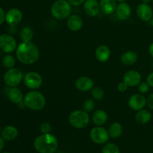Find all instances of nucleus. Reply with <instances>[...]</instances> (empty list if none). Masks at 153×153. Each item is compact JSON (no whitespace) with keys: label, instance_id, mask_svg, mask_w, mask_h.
<instances>
[{"label":"nucleus","instance_id":"nucleus-1","mask_svg":"<svg viewBox=\"0 0 153 153\" xmlns=\"http://www.w3.org/2000/svg\"><path fill=\"white\" fill-rule=\"evenodd\" d=\"M16 56L18 61L23 64L31 65L37 62L40 57V51L36 44L32 42H22L16 49Z\"/></svg>","mask_w":153,"mask_h":153},{"label":"nucleus","instance_id":"nucleus-2","mask_svg":"<svg viewBox=\"0 0 153 153\" xmlns=\"http://www.w3.org/2000/svg\"><path fill=\"white\" fill-rule=\"evenodd\" d=\"M34 146L39 153H55L58 147V139L50 133L42 134L35 139Z\"/></svg>","mask_w":153,"mask_h":153},{"label":"nucleus","instance_id":"nucleus-3","mask_svg":"<svg viewBox=\"0 0 153 153\" xmlns=\"http://www.w3.org/2000/svg\"><path fill=\"white\" fill-rule=\"evenodd\" d=\"M46 98L43 94L36 90H32L24 96V105L33 111L42 110L46 105Z\"/></svg>","mask_w":153,"mask_h":153},{"label":"nucleus","instance_id":"nucleus-4","mask_svg":"<svg viewBox=\"0 0 153 153\" xmlns=\"http://www.w3.org/2000/svg\"><path fill=\"white\" fill-rule=\"evenodd\" d=\"M71 12L72 5L67 0H57L51 7V13L57 19H67Z\"/></svg>","mask_w":153,"mask_h":153},{"label":"nucleus","instance_id":"nucleus-5","mask_svg":"<svg viewBox=\"0 0 153 153\" xmlns=\"http://www.w3.org/2000/svg\"><path fill=\"white\" fill-rule=\"evenodd\" d=\"M69 123L74 128L82 129L88 126L90 123L89 113L82 110H76L70 114Z\"/></svg>","mask_w":153,"mask_h":153},{"label":"nucleus","instance_id":"nucleus-6","mask_svg":"<svg viewBox=\"0 0 153 153\" xmlns=\"http://www.w3.org/2000/svg\"><path fill=\"white\" fill-rule=\"evenodd\" d=\"M22 79H23L22 72L19 69L15 67L8 69L3 76L4 84L10 88L17 87Z\"/></svg>","mask_w":153,"mask_h":153},{"label":"nucleus","instance_id":"nucleus-7","mask_svg":"<svg viewBox=\"0 0 153 153\" xmlns=\"http://www.w3.org/2000/svg\"><path fill=\"white\" fill-rule=\"evenodd\" d=\"M17 43L12 35L2 34L0 35V49L5 54H10L16 51Z\"/></svg>","mask_w":153,"mask_h":153},{"label":"nucleus","instance_id":"nucleus-8","mask_svg":"<svg viewBox=\"0 0 153 153\" xmlns=\"http://www.w3.org/2000/svg\"><path fill=\"white\" fill-rule=\"evenodd\" d=\"M23 82L25 86L30 90H37L43 85V78L41 75L36 72H29L23 77Z\"/></svg>","mask_w":153,"mask_h":153},{"label":"nucleus","instance_id":"nucleus-9","mask_svg":"<svg viewBox=\"0 0 153 153\" xmlns=\"http://www.w3.org/2000/svg\"><path fill=\"white\" fill-rule=\"evenodd\" d=\"M90 137L92 141L97 144H103L109 140L108 130L102 126H96L91 129L90 132Z\"/></svg>","mask_w":153,"mask_h":153},{"label":"nucleus","instance_id":"nucleus-10","mask_svg":"<svg viewBox=\"0 0 153 153\" xmlns=\"http://www.w3.org/2000/svg\"><path fill=\"white\" fill-rule=\"evenodd\" d=\"M22 13L19 9L13 7L9 9L5 13V22L11 27H15L19 25L22 20Z\"/></svg>","mask_w":153,"mask_h":153},{"label":"nucleus","instance_id":"nucleus-11","mask_svg":"<svg viewBox=\"0 0 153 153\" xmlns=\"http://www.w3.org/2000/svg\"><path fill=\"white\" fill-rule=\"evenodd\" d=\"M137 16L140 20L143 22H149L153 16V10L149 4L143 3L138 4L136 8Z\"/></svg>","mask_w":153,"mask_h":153},{"label":"nucleus","instance_id":"nucleus-12","mask_svg":"<svg viewBox=\"0 0 153 153\" xmlns=\"http://www.w3.org/2000/svg\"><path fill=\"white\" fill-rule=\"evenodd\" d=\"M128 104L132 110L137 111L143 109L146 105V99L142 94H133L128 99Z\"/></svg>","mask_w":153,"mask_h":153},{"label":"nucleus","instance_id":"nucleus-13","mask_svg":"<svg viewBox=\"0 0 153 153\" xmlns=\"http://www.w3.org/2000/svg\"><path fill=\"white\" fill-rule=\"evenodd\" d=\"M141 81V74L137 70H129L123 76V82H125L128 87L138 86Z\"/></svg>","mask_w":153,"mask_h":153},{"label":"nucleus","instance_id":"nucleus-14","mask_svg":"<svg viewBox=\"0 0 153 153\" xmlns=\"http://www.w3.org/2000/svg\"><path fill=\"white\" fill-rule=\"evenodd\" d=\"M75 87L82 92L91 91L94 87V82L88 76H81L75 82Z\"/></svg>","mask_w":153,"mask_h":153},{"label":"nucleus","instance_id":"nucleus-15","mask_svg":"<svg viewBox=\"0 0 153 153\" xmlns=\"http://www.w3.org/2000/svg\"><path fill=\"white\" fill-rule=\"evenodd\" d=\"M115 12H116L117 17L120 20L125 21L131 16V6L128 3L126 2V1H124V2H120V4H117V6Z\"/></svg>","mask_w":153,"mask_h":153},{"label":"nucleus","instance_id":"nucleus-16","mask_svg":"<svg viewBox=\"0 0 153 153\" xmlns=\"http://www.w3.org/2000/svg\"><path fill=\"white\" fill-rule=\"evenodd\" d=\"M84 10L88 16L94 17L97 16L100 11V3L97 0H86L84 2Z\"/></svg>","mask_w":153,"mask_h":153},{"label":"nucleus","instance_id":"nucleus-17","mask_svg":"<svg viewBox=\"0 0 153 153\" xmlns=\"http://www.w3.org/2000/svg\"><path fill=\"white\" fill-rule=\"evenodd\" d=\"M67 27L72 31H78L83 26V19L77 14L70 15L67 18Z\"/></svg>","mask_w":153,"mask_h":153},{"label":"nucleus","instance_id":"nucleus-18","mask_svg":"<svg viewBox=\"0 0 153 153\" xmlns=\"http://www.w3.org/2000/svg\"><path fill=\"white\" fill-rule=\"evenodd\" d=\"M100 10L105 15H111L115 12L117 8L116 0H101L100 2Z\"/></svg>","mask_w":153,"mask_h":153},{"label":"nucleus","instance_id":"nucleus-19","mask_svg":"<svg viewBox=\"0 0 153 153\" xmlns=\"http://www.w3.org/2000/svg\"><path fill=\"white\" fill-rule=\"evenodd\" d=\"M95 56L100 62H106L111 57L110 49L106 45H100L96 49Z\"/></svg>","mask_w":153,"mask_h":153},{"label":"nucleus","instance_id":"nucleus-20","mask_svg":"<svg viewBox=\"0 0 153 153\" xmlns=\"http://www.w3.org/2000/svg\"><path fill=\"white\" fill-rule=\"evenodd\" d=\"M108 115L105 110H97L93 114L92 121L97 126H102L107 123Z\"/></svg>","mask_w":153,"mask_h":153},{"label":"nucleus","instance_id":"nucleus-21","mask_svg":"<svg viewBox=\"0 0 153 153\" xmlns=\"http://www.w3.org/2000/svg\"><path fill=\"white\" fill-rule=\"evenodd\" d=\"M18 136V130L13 126H7L4 127L1 132V137L4 140L11 141L16 139Z\"/></svg>","mask_w":153,"mask_h":153},{"label":"nucleus","instance_id":"nucleus-22","mask_svg":"<svg viewBox=\"0 0 153 153\" xmlns=\"http://www.w3.org/2000/svg\"><path fill=\"white\" fill-rule=\"evenodd\" d=\"M134 118L137 123L140 125H145L150 122L152 118V114L149 111L141 109L140 111H137V113L135 114Z\"/></svg>","mask_w":153,"mask_h":153},{"label":"nucleus","instance_id":"nucleus-23","mask_svg":"<svg viewBox=\"0 0 153 153\" xmlns=\"http://www.w3.org/2000/svg\"><path fill=\"white\" fill-rule=\"evenodd\" d=\"M7 97H8L10 101L14 104L19 105V103L23 102V94L21 91V90H19L16 87L10 88V89L8 91V94H7Z\"/></svg>","mask_w":153,"mask_h":153},{"label":"nucleus","instance_id":"nucleus-24","mask_svg":"<svg viewBox=\"0 0 153 153\" xmlns=\"http://www.w3.org/2000/svg\"><path fill=\"white\" fill-rule=\"evenodd\" d=\"M121 62L126 66H131L135 64L138 60V55L134 51H127L121 55Z\"/></svg>","mask_w":153,"mask_h":153},{"label":"nucleus","instance_id":"nucleus-25","mask_svg":"<svg viewBox=\"0 0 153 153\" xmlns=\"http://www.w3.org/2000/svg\"><path fill=\"white\" fill-rule=\"evenodd\" d=\"M108 132L110 137H111V138H118V137H120L122 135L123 132V127L121 125V123L118 122L112 123L109 126Z\"/></svg>","mask_w":153,"mask_h":153},{"label":"nucleus","instance_id":"nucleus-26","mask_svg":"<svg viewBox=\"0 0 153 153\" xmlns=\"http://www.w3.org/2000/svg\"><path fill=\"white\" fill-rule=\"evenodd\" d=\"M19 36L22 42H31L34 37V31L30 27H25L21 30Z\"/></svg>","mask_w":153,"mask_h":153},{"label":"nucleus","instance_id":"nucleus-27","mask_svg":"<svg viewBox=\"0 0 153 153\" xmlns=\"http://www.w3.org/2000/svg\"><path fill=\"white\" fill-rule=\"evenodd\" d=\"M2 64L5 68L10 69L14 67L16 64V60L15 58L10 54H6L2 58Z\"/></svg>","mask_w":153,"mask_h":153},{"label":"nucleus","instance_id":"nucleus-28","mask_svg":"<svg viewBox=\"0 0 153 153\" xmlns=\"http://www.w3.org/2000/svg\"><path fill=\"white\" fill-rule=\"evenodd\" d=\"M91 95H92L94 100L100 101L104 98L105 92L102 88L100 87H94L93 89L91 90Z\"/></svg>","mask_w":153,"mask_h":153},{"label":"nucleus","instance_id":"nucleus-29","mask_svg":"<svg viewBox=\"0 0 153 153\" xmlns=\"http://www.w3.org/2000/svg\"><path fill=\"white\" fill-rule=\"evenodd\" d=\"M95 108L96 102L94 99H88L84 102L83 105H82V109L88 113L92 112L95 109Z\"/></svg>","mask_w":153,"mask_h":153},{"label":"nucleus","instance_id":"nucleus-30","mask_svg":"<svg viewBox=\"0 0 153 153\" xmlns=\"http://www.w3.org/2000/svg\"><path fill=\"white\" fill-rule=\"evenodd\" d=\"M102 153H120V151L116 144L111 143L103 146Z\"/></svg>","mask_w":153,"mask_h":153},{"label":"nucleus","instance_id":"nucleus-31","mask_svg":"<svg viewBox=\"0 0 153 153\" xmlns=\"http://www.w3.org/2000/svg\"><path fill=\"white\" fill-rule=\"evenodd\" d=\"M40 129L43 134H48V133H50L51 131H52V126L49 123L44 122L40 125Z\"/></svg>","mask_w":153,"mask_h":153},{"label":"nucleus","instance_id":"nucleus-32","mask_svg":"<svg viewBox=\"0 0 153 153\" xmlns=\"http://www.w3.org/2000/svg\"><path fill=\"white\" fill-rule=\"evenodd\" d=\"M149 88H150V86L148 85L147 82H140L138 85V91L140 94H146V93L149 92Z\"/></svg>","mask_w":153,"mask_h":153},{"label":"nucleus","instance_id":"nucleus-33","mask_svg":"<svg viewBox=\"0 0 153 153\" xmlns=\"http://www.w3.org/2000/svg\"><path fill=\"white\" fill-rule=\"evenodd\" d=\"M128 85H127L125 82H123V81L121 82H120L119 85H117L118 91H119L120 92H122V93L126 92V91L128 90Z\"/></svg>","mask_w":153,"mask_h":153},{"label":"nucleus","instance_id":"nucleus-34","mask_svg":"<svg viewBox=\"0 0 153 153\" xmlns=\"http://www.w3.org/2000/svg\"><path fill=\"white\" fill-rule=\"evenodd\" d=\"M146 105L149 107V108L153 110V93L149 94L146 98Z\"/></svg>","mask_w":153,"mask_h":153},{"label":"nucleus","instance_id":"nucleus-35","mask_svg":"<svg viewBox=\"0 0 153 153\" xmlns=\"http://www.w3.org/2000/svg\"><path fill=\"white\" fill-rule=\"evenodd\" d=\"M70 3L71 5L73 6H79L83 4L86 0H67Z\"/></svg>","mask_w":153,"mask_h":153},{"label":"nucleus","instance_id":"nucleus-36","mask_svg":"<svg viewBox=\"0 0 153 153\" xmlns=\"http://www.w3.org/2000/svg\"><path fill=\"white\" fill-rule=\"evenodd\" d=\"M5 12L3 10L2 7H0V25H2L5 21Z\"/></svg>","mask_w":153,"mask_h":153},{"label":"nucleus","instance_id":"nucleus-37","mask_svg":"<svg viewBox=\"0 0 153 153\" xmlns=\"http://www.w3.org/2000/svg\"><path fill=\"white\" fill-rule=\"evenodd\" d=\"M146 82L150 86V88H153V72L149 73L146 78Z\"/></svg>","mask_w":153,"mask_h":153},{"label":"nucleus","instance_id":"nucleus-38","mask_svg":"<svg viewBox=\"0 0 153 153\" xmlns=\"http://www.w3.org/2000/svg\"><path fill=\"white\" fill-rule=\"evenodd\" d=\"M4 139H3L1 137H0V152H1V151H2V149H4Z\"/></svg>","mask_w":153,"mask_h":153},{"label":"nucleus","instance_id":"nucleus-39","mask_svg":"<svg viewBox=\"0 0 153 153\" xmlns=\"http://www.w3.org/2000/svg\"><path fill=\"white\" fill-rule=\"evenodd\" d=\"M149 53L150 55V56L153 58V42L149 45Z\"/></svg>","mask_w":153,"mask_h":153},{"label":"nucleus","instance_id":"nucleus-40","mask_svg":"<svg viewBox=\"0 0 153 153\" xmlns=\"http://www.w3.org/2000/svg\"><path fill=\"white\" fill-rule=\"evenodd\" d=\"M143 3H146V4H149V2L152 1V0H141Z\"/></svg>","mask_w":153,"mask_h":153},{"label":"nucleus","instance_id":"nucleus-41","mask_svg":"<svg viewBox=\"0 0 153 153\" xmlns=\"http://www.w3.org/2000/svg\"><path fill=\"white\" fill-rule=\"evenodd\" d=\"M117 1H119V2H124V1H126V0H116Z\"/></svg>","mask_w":153,"mask_h":153},{"label":"nucleus","instance_id":"nucleus-42","mask_svg":"<svg viewBox=\"0 0 153 153\" xmlns=\"http://www.w3.org/2000/svg\"><path fill=\"white\" fill-rule=\"evenodd\" d=\"M150 22H151V25H152V26L153 27V16H152V19H151V20H150Z\"/></svg>","mask_w":153,"mask_h":153},{"label":"nucleus","instance_id":"nucleus-43","mask_svg":"<svg viewBox=\"0 0 153 153\" xmlns=\"http://www.w3.org/2000/svg\"><path fill=\"white\" fill-rule=\"evenodd\" d=\"M1 132V126H0V133Z\"/></svg>","mask_w":153,"mask_h":153},{"label":"nucleus","instance_id":"nucleus-44","mask_svg":"<svg viewBox=\"0 0 153 153\" xmlns=\"http://www.w3.org/2000/svg\"><path fill=\"white\" fill-rule=\"evenodd\" d=\"M2 153H10V152H2Z\"/></svg>","mask_w":153,"mask_h":153},{"label":"nucleus","instance_id":"nucleus-45","mask_svg":"<svg viewBox=\"0 0 153 153\" xmlns=\"http://www.w3.org/2000/svg\"><path fill=\"white\" fill-rule=\"evenodd\" d=\"M152 67H153V62H152Z\"/></svg>","mask_w":153,"mask_h":153},{"label":"nucleus","instance_id":"nucleus-46","mask_svg":"<svg viewBox=\"0 0 153 153\" xmlns=\"http://www.w3.org/2000/svg\"><path fill=\"white\" fill-rule=\"evenodd\" d=\"M152 2H153V0H152Z\"/></svg>","mask_w":153,"mask_h":153}]
</instances>
